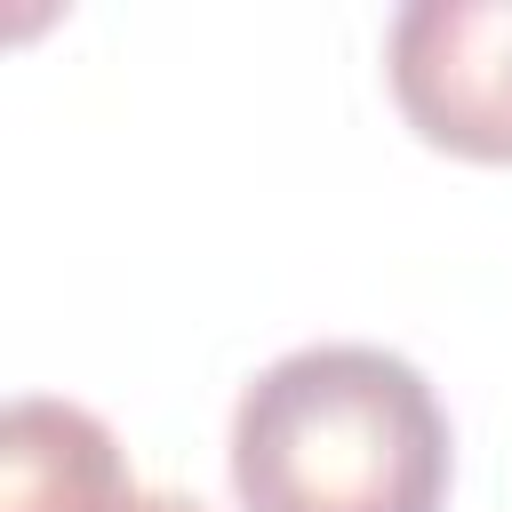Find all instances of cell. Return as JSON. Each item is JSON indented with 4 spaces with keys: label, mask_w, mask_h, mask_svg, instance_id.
<instances>
[{
    "label": "cell",
    "mask_w": 512,
    "mask_h": 512,
    "mask_svg": "<svg viewBox=\"0 0 512 512\" xmlns=\"http://www.w3.org/2000/svg\"><path fill=\"white\" fill-rule=\"evenodd\" d=\"M144 512H200V504H184V496H144Z\"/></svg>",
    "instance_id": "obj_4"
},
{
    "label": "cell",
    "mask_w": 512,
    "mask_h": 512,
    "mask_svg": "<svg viewBox=\"0 0 512 512\" xmlns=\"http://www.w3.org/2000/svg\"><path fill=\"white\" fill-rule=\"evenodd\" d=\"M0 512H144V488L88 408L16 400L0 416Z\"/></svg>",
    "instance_id": "obj_3"
},
{
    "label": "cell",
    "mask_w": 512,
    "mask_h": 512,
    "mask_svg": "<svg viewBox=\"0 0 512 512\" xmlns=\"http://www.w3.org/2000/svg\"><path fill=\"white\" fill-rule=\"evenodd\" d=\"M232 488L248 512H440L448 416L392 352H288L232 408Z\"/></svg>",
    "instance_id": "obj_1"
},
{
    "label": "cell",
    "mask_w": 512,
    "mask_h": 512,
    "mask_svg": "<svg viewBox=\"0 0 512 512\" xmlns=\"http://www.w3.org/2000/svg\"><path fill=\"white\" fill-rule=\"evenodd\" d=\"M384 72L432 152L512 168V0H416L392 24Z\"/></svg>",
    "instance_id": "obj_2"
}]
</instances>
